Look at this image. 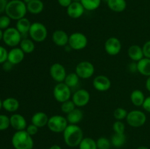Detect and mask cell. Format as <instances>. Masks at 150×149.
<instances>
[{
	"label": "cell",
	"instance_id": "43",
	"mask_svg": "<svg viewBox=\"0 0 150 149\" xmlns=\"http://www.w3.org/2000/svg\"><path fill=\"white\" fill-rule=\"evenodd\" d=\"M73 2V0H58V3L60 6L63 7H67L70 6V4Z\"/></svg>",
	"mask_w": 150,
	"mask_h": 149
},
{
	"label": "cell",
	"instance_id": "45",
	"mask_svg": "<svg viewBox=\"0 0 150 149\" xmlns=\"http://www.w3.org/2000/svg\"><path fill=\"white\" fill-rule=\"evenodd\" d=\"M7 3V0H0V14L5 12Z\"/></svg>",
	"mask_w": 150,
	"mask_h": 149
},
{
	"label": "cell",
	"instance_id": "38",
	"mask_svg": "<svg viewBox=\"0 0 150 149\" xmlns=\"http://www.w3.org/2000/svg\"><path fill=\"white\" fill-rule=\"evenodd\" d=\"M10 23H11V19L5 15L0 17V29L1 30H5L10 27Z\"/></svg>",
	"mask_w": 150,
	"mask_h": 149
},
{
	"label": "cell",
	"instance_id": "39",
	"mask_svg": "<svg viewBox=\"0 0 150 149\" xmlns=\"http://www.w3.org/2000/svg\"><path fill=\"white\" fill-rule=\"evenodd\" d=\"M7 55H8V51H7V49L0 45V64H2L3 63L7 61Z\"/></svg>",
	"mask_w": 150,
	"mask_h": 149
},
{
	"label": "cell",
	"instance_id": "44",
	"mask_svg": "<svg viewBox=\"0 0 150 149\" xmlns=\"http://www.w3.org/2000/svg\"><path fill=\"white\" fill-rule=\"evenodd\" d=\"M13 64H12L11 63L8 61H6L5 62L2 64L3 70H4V71H10V70H11L12 68H13Z\"/></svg>",
	"mask_w": 150,
	"mask_h": 149
},
{
	"label": "cell",
	"instance_id": "21",
	"mask_svg": "<svg viewBox=\"0 0 150 149\" xmlns=\"http://www.w3.org/2000/svg\"><path fill=\"white\" fill-rule=\"evenodd\" d=\"M20 103L14 97H8L2 101V108L9 112H15L18 110Z\"/></svg>",
	"mask_w": 150,
	"mask_h": 149
},
{
	"label": "cell",
	"instance_id": "5",
	"mask_svg": "<svg viewBox=\"0 0 150 149\" xmlns=\"http://www.w3.org/2000/svg\"><path fill=\"white\" fill-rule=\"evenodd\" d=\"M68 124L66 117L61 115H54L49 118L47 127L52 132L63 133Z\"/></svg>",
	"mask_w": 150,
	"mask_h": 149
},
{
	"label": "cell",
	"instance_id": "12",
	"mask_svg": "<svg viewBox=\"0 0 150 149\" xmlns=\"http://www.w3.org/2000/svg\"><path fill=\"white\" fill-rule=\"evenodd\" d=\"M49 73L53 80L57 83L64 82L67 75L65 67L60 63H54L51 66Z\"/></svg>",
	"mask_w": 150,
	"mask_h": 149
},
{
	"label": "cell",
	"instance_id": "9",
	"mask_svg": "<svg viewBox=\"0 0 150 149\" xmlns=\"http://www.w3.org/2000/svg\"><path fill=\"white\" fill-rule=\"evenodd\" d=\"M53 96L57 102L62 104L70 99L71 89L64 82L57 83L53 90Z\"/></svg>",
	"mask_w": 150,
	"mask_h": 149
},
{
	"label": "cell",
	"instance_id": "50",
	"mask_svg": "<svg viewBox=\"0 0 150 149\" xmlns=\"http://www.w3.org/2000/svg\"><path fill=\"white\" fill-rule=\"evenodd\" d=\"M2 38H3V32L1 29H0V41L2 39Z\"/></svg>",
	"mask_w": 150,
	"mask_h": 149
},
{
	"label": "cell",
	"instance_id": "53",
	"mask_svg": "<svg viewBox=\"0 0 150 149\" xmlns=\"http://www.w3.org/2000/svg\"><path fill=\"white\" fill-rule=\"evenodd\" d=\"M73 1H79V2H81V0H73Z\"/></svg>",
	"mask_w": 150,
	"mask_h": 149
},
{
	"label": "cell",
	"instance_id": "27",
	"mask_svg": "<svg viewBox=\"0 0 150 149\" xmlns=\"http://www.w3.org/2000/svg\"><path fill=\"white\" fill-rule=\"evenodd\" d=\"M31 25H32V23H31L30 20L24 17L17 20L16 28L21 34V35H24L26 34H29Z\"/></svg>",
	"mask_w": 150,
	"mask_h": 149
},
{
	"label": "cell",
	"instance_id": "52",
	"mask_svg": "<svg viewBox=\"0 0 150 149\" xmlns=\"http://www.w3.org/2000/svg\"><path fill=\"white\" fill-rule=\"evenodd\" d=\"M1 108H2V101L0 99V110H1Z\"/></svg>",
	"mask_w": 150,
	"mask_h": 149
},
{
	"label": "cell",
	"instance_id": "25",
	"mask_svg": "<svg viewBox=\"0 0 150 149\" xmlns=\"http://www.w3.org/2000/svg\"><path fill=\"white\" fill-rule=\"evenodd\" d=\"M27 11L31 14L38 15L42 13L44 9V4L41 0H32L26 4Z\"/></svg>",
	"mask_w": 150,
	"mask_h": 149
},
{
	"label": "cell",
	"instance_id": "14",
	"mask_svg": "<svg viewBox=\"0 0 150 149\" xmlns=\"http://www.w3.org/2000/svg\"><path fill=\"white\" fill-rule=\"evenodd\" d=\"M92 85L97 91L104 92L111 89V82L108 77L103 74H100L94 78Z\"/></svg>",
	"mask_w": 150,
	"mask_h": 149
},
{
	"label": "cell",
	"instance_id": "33",
	"mask_svg": "<svg viewBox=\"0 0 150 149\" xmlns=\"http://www.w3.org/2000/svg\"><path fill=\"white\" fill-rule=\"evenodd\" d=\"M76 108V106L75 105L74 102H73L72 99H69V100L65 101L61 105V110L62 112H64L65 114H68L71 111Z\"/></svg>",
	"mask_w": 150,
	"mask_h": 149
},
{
	"label": "cell",
	"instance_id": "13",
	"mask_svg": "<svg viewBox=\"0 0 150 149\" xmlns=\"http://www.w3.org/2000/svg\"><path fill=\"white\" fill-rule=\"evenodd\" d=\"M105 51L108 55L117 56L120 53L122 50L121 41L115 37H111L106 39L104 45Z\"/></svg>",
	"mask_w": 150,
	"mask_h": 149
},
{
	"label": "cell",
	"instance_id": "20",
	"mask_svg": "<svg viewBox=\"0 0 150 149\" xmlns=\"http://www.w3.org/2000/svg\"><path fill=\"white\" fill-rule=\"evenodd\" d=\"M48 119H49V117L45 112H37L32 115V118H31V122L34 125L38 127V128H42V127L47 126Z\"/></svg>",
	"mask_w": 150,
	"mask_h": 149
},
{
	"label": "cell",
	"instance_id": "54",
	"mask_svg": "<svg viewBox=\"0 0 150 149\" xmlns=\"http://www.w3.org/2000/svg\"><path fill=\"white\" fill-rule=\"evenodd\" d=\"M103 1H105V2H106V3H107V1H108V0H103Z\"/></svg>",
	"mask_w": 150,
	"mask_h": 149
},
{
	"label": "cell",
	"instance_id": "16",
	"mask_svg": "<svg viewBox=\"0 0 150 149\" xmlns=\"http://www.w3.org/2000/svg\"><path fill=\"white\" fill-rule=\"evenodd\" d=\"M10 127L16 131L25 130L28 124L24 117L19 113H14L10 117Z\"/></svg>",
	"mask_w": 150,
	"mask_h": 149
},
{
	"label": "cell",
	"instance_id": "28",
	"mask_svg": "<svg viewBox=\"0 0 150 149\" xmlns=\"http://www.w3.org/2000/svg\"><path fill=\"white\" fill-rule=\"evenodd\" d=\"M19 45L20 48L25 53V54L32 53L35 49V42L32 39H28V38L22 39Z\"/></svg>",
	"mask_w": 150,
	"mask_h": 149
},
{
	"label": "cell",
	"instance_id": "42",
	"mask_svg": "<svg viewBox=\"0 0 150 149\" xmlns=\"http://www.w3.org/2000/svg\"><path fill=\"white\" fill-rule=\"evenodd\" d=\"M142 108H144L145 111L150 113V96L146 97L144 102L143 105H142Z\"/></svg>",
	"mask_w": 150,
	"mask_h": 149
},
{
	"label": "cell",
	"instance_id": "8",
	"mask_svg": "<svg viewBox=\"0 0 150 149\" xmlns=\"http://www.w3.org/2000/svg\"><path fill=\"white\" fill-rule=\"evenodd\" d=\"M125 120L130 127L139 128L145 124L146 121V115L143 111L134 110L128 112Z\"/></svg>",
	"mask_w": 150,
	"mask_h": 149
},
{
	"label": "cell",
	"instance_id": "29",
	"mask_svg": "<svg viewBox=\"0 0 150 149\" xmlns=\"http://www.w3.org/2000/svg\"><path fill=\"white\" fill-rule=\"evenodd\" d=\"M126 142V136L124 134H118V133H114L112 135L111 139V143L114 147L115 148H121L125 145Z\"/></svg>",
	"mask_w": 150,
	"mask_h": 149
},
{
	"label": "cell",
	"instance_id": "18",
	"mask_svg": "<svg viewBox=\"0 0 150 149\" xmlns=\"http://www.w3.org/2000/svg\"><path fill=\"white\" fill-rule=\"evenodd\" d=\"M25 57V53L21 49L17 47L13 48L8 52L7 55V61H10L13 65H16L23 61Z\"/></svg>",
	"mask_w": 150,
	"mask_h": 149
},
{
	"label": "cell",
	"instance_id": "10",
	"mask_svg": "<svg viewBox=\"0 0 150 149\" xmlns=\"http://www.w3.org/2000/svg\"><path fill=\"white\" fill-rule=\"evenodd\" d=\"M95 66L92 63L88 61H83L79 62L76 67L75 72L81 79H89L95 73Z\"/></svg>",
	"mask_w": 150,
	"mask_h": 149
},
{
	"label": "cell",
	"instance_id": "40",
	"mask_svg": "<svg viewBox=\"0 0 150 149\" xmlns=\"http://www.w3.org/2000/svg\"><path fill=\"white\" fill-rule=\"evenodd\" d=\"M38 129H39V128H38V127L34 125L33 124H31L27 126V127H26L25 130H26V132H27L29 135L34 136L35 135V134H37V133L38 132Z\"/></svg>",
	"mask_w": 150,
	"mask_h": 149
},
{
	"label": "cell",
	"instance_id": "24",
	"mask_svg": "<svg viewBox=\"0 0 150 149\" xmlns=\"http://www.w3.org/2000/svg\"><path fill=\"white\" fill-rule=\"evenodd\" d=\"M83 113L79 108H75L73 111L67 114V121L69 124H78L83 119Z\"/></svg>",
	"mask_w": 150,
	"mask_h": 149
},
{
	"label": "cell",
	"instance_id": "46",
	"mask_svg": "<svg viewBox=\"0 0 150 149\" xmlns=\"http://www.w3.org/2000/svg\"><path fill=\"white\" fill-rule=\"evenodd\" d=\"M128 67H129V70H130L131 72H138L137 62L133 61V62H131V64H129Z\"/></svg>",
	"mask_w": 150,
	"mask_h": 149
},
{
	"label": "cell",
	"instance_id": "7",
	"mask_svg": "<svg viewBox=\"0 0 150 149\" xmlns=\"http://www.w3.org/2000/svg\"><path fill=\"white\" fill-rule=\"evenodd\" d=\"M88 44L87 37L81 32H73L69 36L68 46L74 51H81Z\"/></svg>",
	"mask_w": 150,
	"mask_h": 149
},
{
	"label": "cell",
	"instance_id": "30",
	"mask_svg": "<svg viewBox=\"0 0 150 149\" xmlns=\"http://www.w3.org/2000/svg\"><path fill=\"white\" fill-rule=\"evenodd\" d=\"M79 80H80V77L76 72H71L67 74L64 83L71 89V88H74L79 85Z\"/></svg>",
	"mask_w": 150,
	"mask_h": 149
},
{
	"label": "cell",
	"instance_id": "11",
	"mask_svg": "<svg viewBox=\"0 0 150 149\" xmlns=\"http://www.w3.org/2000/svg\"><path fill=\"white\" fill-rule=\"evenodd\" d=\"M90 93L86 89H81L76 91L72 96V100L77 108H83L90 101Z\"/></svg>",
	"mask_w": 150,
	"mask_h": 149
},
{
	"label": "cell",
	"instance_id": "48",
	"mask_svg": "<svg viewBox=\"0 0 150 149\" xmlns=\"http://www.w3.org/2000/svg\"><path fill=\"white\" fill-rule=\"evenodd\" d=\"M48 149H62L61 146H59V145H53Z\"/></svg>",
	"mask_w": 150,
	"mask_h": 149
},
{
	"label": "cell",
	"instance_id": "47",
	"mask_svg": "<svg viewBox=\"0 0 150 149\" xmlns=\"http://www.w3.org/2000/svg\"><path fill=\"white\" fill-rule=\"evenodd\" d=\"M145 85H146V90H147L148 91L150 92V76H149V77H148L147 79H146V83H145Z\"/></svg>",
	"mask_w": 150,
	"mask_h": 149
},
{
	"label": "cell",
	"instance_id": "15",
	"mask_svg": "<svg viewBox=\"0 0 150 149\" xmlns=\"http://www.w3.org/2000/svg\"><path fill=\"white\" fill-rule=\"evenodd\" d=\"M85 9L81 3L79 1H73L67 8V14L70 18L77 19L83 15Z\"/></svg>",
	"mask_w": 150,
	"mask_h": 149
},
{
	"label": "cell",
	"instance_id": "2",
	"mask_svg": "<svg viewBox=\"0 0 150 149\" xmlns=\"http://www.w3.org/2000/svg\"><path fill=\"white\" fill-rule=\"evenodd\" d=\"M27 12L26 4L23 0H11L8 1L5 9L6 15L15 20L24 18Z\"/></svg>",
	"mask_w": 150,
	"mask_h": 149
},
{
	"label": "cell",
	"instance_id": "32",
	"mask_svg": "<svg viewBox=\"0 0 150 149\" xmlns=\"http://www.w3.org/2000/svg\"><path fill=\"white\" fill-rule=\"evenodd\" d=\"M79 149H98L97 143L91 137H83L79 145Z\"/></svg>",
	"mask_w": 150,
	"mask_h": 149
},
{
	"label": "cell",
	"instance_id": "34",
	"mask_svg": "<svg viewBox=\"0 0 150 149\" xmlns=\"http://www.w3.org/2000/svg\"><path fill=\"white\" fill-rule=\"evenodd\" d=\"M98 149H110L111 145V140L105 137L98 138L96 141Z\"/></svg>",
	"mask_w": 150,
	"mask_h": 149
},
{
	"label": "cell",
	"instance_id": "6",
	"mask_svg": "<svg viewBox=\"0 0 150 149\" xmlns=\"http://www.w3.org/2000/svg\"><path fill=\"white\" fill-rule=\"evenodd\" d=\"M22 35L16 28L9 27L3 32L2 40L7 46L15 48L20 44Z\"/></svg>",
	"mask_w": 150,
	"mask_h": 149
},
{
	"label": "cell",
	"instance_id": "36",
	"mask_svg": "<svg viewBox=\"0 0 150 149\" xmlns=\"http://www.w3.org/2000/svg\"><path fill=\"white\" fill-rule=\"evenodd\" d=\"M10 127V117L0 114V131H4Z\"/></svg>",
	"mask_w": 150,
	"mask_h": 149
},
{
	"label": "cell",
	"instance_id": "35",
	"mask_svg": "<svg viewBox=\"0 0 150 149\" xmlns=\"http://www.w3.org/2000/svg\"><path fill=\"white\" fill-rule=\"evenodd\" d=\"M128 112L127 110L122 108H117L114 111V117L116 121H122V120L126 119Z\"/></svg>",
	"mask_w": 150,
	"mask_h": 149
},
{
	"label": "cell",
	"instance_id": "51",
	"mask_svg": "<svg viewBox=\"0 0 150 149\" xmlns=\"http://www.w3.org/2000/svg\"><path fill=\"white\" fill-rule=\"evenodd\" d=\"M23 1H24L25 3H26V4H28V3L29 2H30V1H32V0H23Z\"/></svg>",
	"mask_w": 150,
	"mask_h": 149
},
{
	"label": "cell",
	"instance_id": "19",
	"mask_svg": "<svg viewBox=\"0 0 150 149\" xmlns=\"http://www.w3.org/2000/svg\"><path fill=\"white\" fill-rule=\"evenodd\" d=\"M127 55L129 58L135 62H138L144 58L142 47L139 46V45H130L127 50Z\"/></svg>",
	"mask_w": 150,
	"mask_h": 149
},
{
	"label": "cell",
	"instance_id": "26",
	"mask_svg": "<svg viewBox=\"0 0 150 149\" xmlns=\"http://www.w3.org/2000/svg\"><path fill=\"white\" fill-rule=\"evenodd\" d=\"M138 72L143 76L149 77L150 76V58H142L137 62Z\"/></svg>",
	"mask_w": 150,
	"mask_h": 149
},
{
	"label": "cell",
	"instance_id": "3",
	"mask_svg": "<svg viewBox=\"0 0 150 149\" xmlns=\"http://www.w3.org/2000/svg\"><path fill=\"white\" fill-rule=\"evenodd\" d=\"M11 143L15 149H33L34 140L26 130L16 131L13 134Z\"/></svg>",
	"mask_w": 150,
	"mask_h": 149
},
{
	"label": "cell",
	"instance_id": "22",
	"mask_svg": "<svg viewBox=\"0 0 150 149\" xmlns=\"http://www.w3.org/2000/svg\"><path fill=\"white\" fill-rule=\"evenodd\" d=\"M145 99L146 97L144 92L139 89L133 90L130 93V101L132 104L136 107H142Z\"/></svg>",
	"mask_w": 150,
	"mask_h": 149
},
{
	"label": "cell",
	"instance_id": "17",
	"mask_svg": "<svg viewBox=\"0 0 150 149\" xmlns=\"http://www.w3.org/2000/svg\"><path fill=\"white\" fill-rule=\"evenodd\" d=\"M69 36L66 32L61 29L54 31L52 34V41L57 46L65 47L68 45Z\"/></svg>",
	"mask_w": 150,
	"mask_h": 149
},
{
	"label": "cell",
	"instance_id": "41",
	"mask_svg": "<svg viewBox=\"0 0 150 149\" xmlns=\"http://www.w3.org/2000/svg\"><path fill=\"white\" fill-rule=\"evenodd\" d=\"M142 49H143L144 57L150 58V39L146 41V42L144 44L143 47H142Z\"/></svg>",
	"mask_w": 150,
	"mask_h": 149
},
{
	"label": "cell",
	"instance_id": "23",
	"mask_svg": "<svg viewBox=\"0 0 150 149\" xmlns=\"http://www.w3.org/2000/svg\"><path fill=\"white\" fill-rule=\"evenodd\" d=\"M108 8L115 13H122L127 7L125 0H108L107 1Z\"/></svg>",
	"mask_w": 150,
	"mask_h": 149
},
{
	"label": "cell",
	"instance_id": "4",
	"mask_svg": "<svg viewBox=\"0 0 150 149\" xmlns=\"http://www.w3.org/2000/svg\"><path fill=\"white\" fill-rule=\"evenodd\" d=\"M29 35L35 42H44L48 37V29L43 23L35 22L31 25Z\"/></svg>",
	"mask_w": 150,
	"mask_h": 149
},
{
	"label": "cell",
	"instance_id": "49",
	"mask_svg": "<svg viewBox=\"0 0 150 149\" xmlns=\"http://www.w3.org/2000/svg\"><path fill=\"white\" fill-rule=\"evenodd\" d=\"M137 149H149V148L148 147H146V146L142 145V146H139Z\"/></svg>",
	"mask_w": 150,
	"mask_h": 149
},
{
	"label": "cell",
	"instance_id": "37",
	"mask_svg": "<svg viewBox=\"0 0 150 149\" xmlns=\"http://www.w3.org/2000/svg\"><path fill=\"white\" fill-rule=\"evenodd\" d=\"M113 130L114 133L124 134L125 131V125L122 121H116L113 124Z\"/></svg>",
	"mask_w": 150,
	"mask_h": 149
},
{
	"label": "cell",
	"instance_id": "1",
	"mask_svg": "<svg viewBox=\"0 0 150 149\" xmlns=\"http://www.w3.org/2000/svg\"><path fill=\"white\" fill-rule=\"evenodd\" d=\"M63 138L68 147H78L83 139V130L78 124H68L63 131Z\"/></svg>",
	"mask_w": 150,
	"mask_h": 149
},
{
	"label": "cell",
	"instance_id": "31",
	"mask_svg": "<svg viewBox=\"0 0 150 149\" xmlns=\"http://www.w3.org/2000/svg\"><path fill=\"white\" fill-rule=\"evenodd\" d=\"M102 0H81V3L84 7L85 10L94 11L100 7Z\"/></svg>",
	"mask_w": 150,
	"mask_h": 149
}]
</instances>
